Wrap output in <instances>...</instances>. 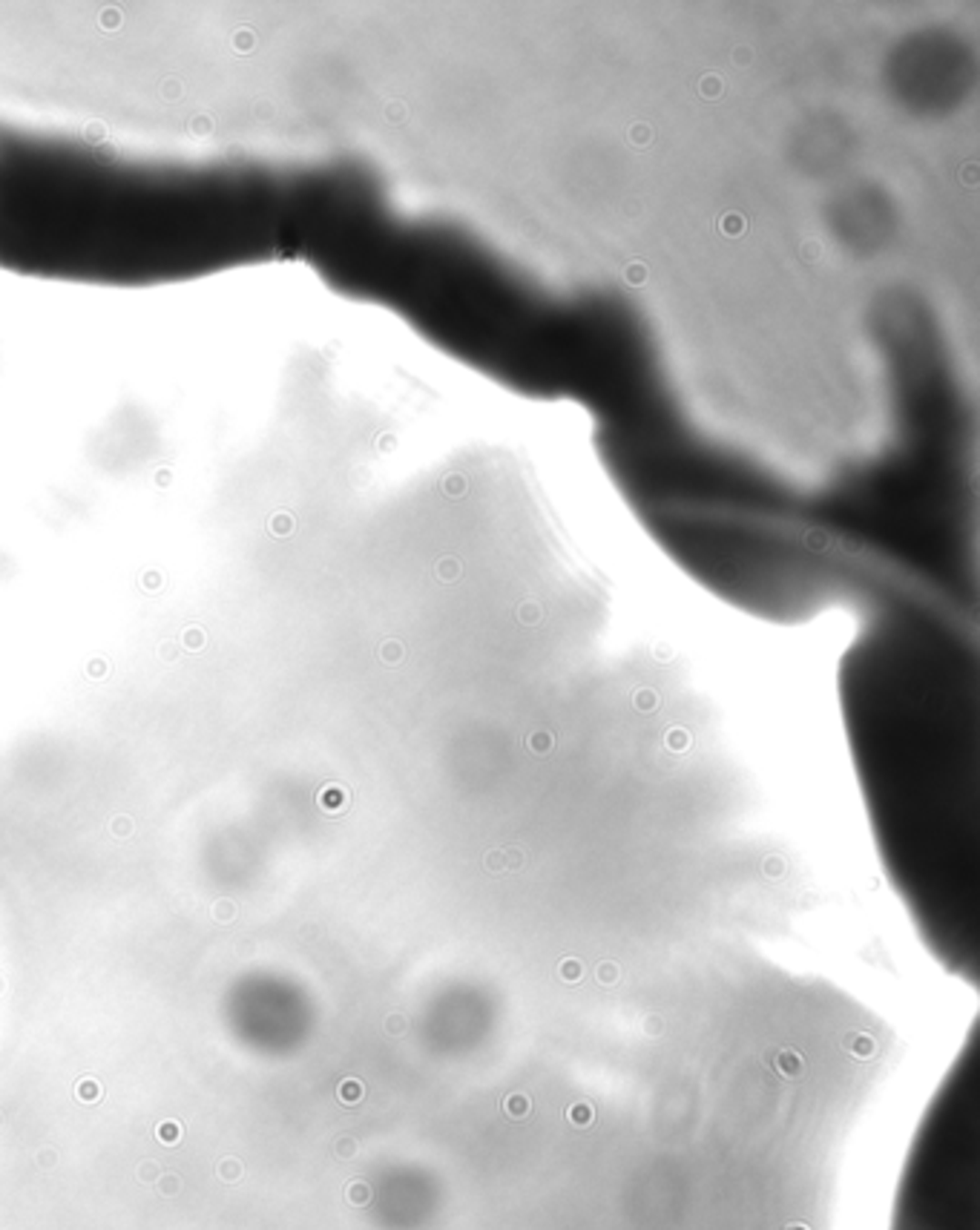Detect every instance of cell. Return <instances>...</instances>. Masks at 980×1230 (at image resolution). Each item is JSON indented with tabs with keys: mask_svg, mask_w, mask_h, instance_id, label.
<instances>
[{
	"mask_svg": "<svg viewBox=\"0 0 980 1230\" xmlns=\"http://www.w3.org/2000/svg\"><path fill=\"white\" fill-rule=\"evenodd\" d=\"M840 696L885 872L932 954L975 981V650L952 627L892 632L848 656Z\"/></svg>",
	"mask_w": 980,
	"mask_h": 1230,
	"instance_id": "cell-1",
	"label": "cell"
},
{
	"mask_svg": "<svg viewBox=\"0 0 980 1230\" xmlns=\"http://www.w3.org/2000/svg\"><path fill=\"white\" fill-rule=\"evenodd\" d=\"M268 187L239 173L78 170L72 156L15 158L0 167V259L64 274H190L268 245Z\"/></svg>",
	"mask_w": 980,
	"mask_h": 1230,
	"instance_id": "cell-2",
	"label": "cell"
},
{
	"mask_svg": "<svg viewBox=\"0 0 980 1230\" xmlns=\"http://www.w3.org/2000/svg\"><path fill=\"white\" fill-rule=\"evenodd\" d=\"M892 1230H980V1046L969 1038L905 1162Z\"/></svg>",
	"mask_w": 980,
	"mask_h": 1230,
	"instance_id": "cell-3",
	"label": "cell"
}]
</instances>
